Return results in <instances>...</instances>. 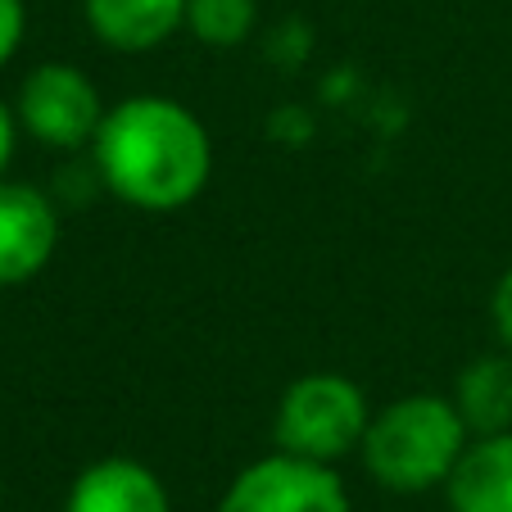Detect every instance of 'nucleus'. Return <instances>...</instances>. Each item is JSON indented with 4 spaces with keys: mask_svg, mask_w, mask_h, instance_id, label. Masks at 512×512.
I'll return each instance as SVG.
<instances>
[{
    "mask_svg": "<svg viewBox=\"0 0 512 512\" xmlns=\"http://www.w3.org/2000/svg\"><path fill=\"white\" fill-rule=\"evenodd\" d=\"M91 168L118 204L141 213H177L213 182V136L191 105L159 91L123 96L109 105Z\"/></svg>",
    "mask_w": 512,
    "mask_h": 512,
    "instance_id": "obj_1",
    "label": "nucleus"
},
{
    "mask_svg": "<svg viewBox=\"0 0 512 512\" xmlns=\"http://www.w3.org/2000/svg\"><path fill=\"white\" fill-rule=\"evenodd\" d=\"M368 422V390L345 372L318 368L281 390L277 408H272V449L336 467L340 458L358 454Z\"/></svg>",
    "mask_w": 512,
    "mask_h": 512,
    "instance_id": "obj_3",
    "label": "nucleus"
},
{
    "mask_svg": "<svg viewBox=\"0 0 512 512\" xmlns=\"http://www.w3.org/2000/svg\"><path fill=\"white\" fill-rule=\"evenodd\" d=\"M467 440H472V426L463 422L454 395L413 390V395H399L390 404L372 408L358 458L381 490L431 494L445 490Z\"/></svg>",
    "mask_w": 512,
    "mask_h": 512,
    "instance_id": "obj_2",
    "label": "nucleus"
},
{
    "mask_svg": "<svg viewBox=\"0 0 512 512\" xmlns=\"http://www.w3.org/2000/svg\"><path fill=\"white\" fill-rule=\"evenodd\" d=\"M64 512H173V499H168L164 476L150 463L109 454L73 476Z\"/></svg>",
    "mask_w": 512,
    "mask_h": 512,
    "instance_id": "obj_7",
    "label": "nucleus"
},
{
    "mask_svg": "<svg viewBox=\"0 0 512 512\" xmlns=\"http://www.w3.org/2000/svg\"><path fill=\"white\" fill-rule=\"evenodd\" d=\"M490 327H494L499 349L512 354V263L499 272V281H494V290H490Z\"/></svg>",
    "mask_w": 512,
    "mask_h": 512,
    "instance_id": "obj_13",
    "label": "nucleus"
},
{
    "mask_svg": "<svg viewBox=\"0 0 512 512\" xmlns=\"http://www.w3.org/2000/svg\"><path fill=\"white\" fill-rule=\"evenodd\" d=\"M449 512H512V426L472 435L445 481Z\"/></svg>",
    "mask_w": 512,
    "mask_h": 512,
    "instance_id": "obj_9",
    "label": "nucleus"
},
{
    "mask_svg": "<svg viewBox=\"0 0 512 512\" xmlns=\"http://www.w3.org/2000/svg\"><path fill=\"white\" fill-rule=\"evenodd\" d=\"M213 512H349V490L331 463L272 449L227 481Z\"/></svg>",
    "mask_w": 512,
    "mask_h": 512,
    "instance_id": "obj_5",
    "label": "nucleus"
},
{
    "mask_svg": "<svg viewBox=\"0 0 512 512\" xmlns=\"http://www.w3.org/2000/svg\"><path fill=\"white\" fill-rule=\"evenodd\" d=\"M19 136L23 127H19V114H14V100L0 96V177H10V164L19 155Z\"/></svg>",
    "mask_w": 512,
    "mask_h": 512,
    "instance_id": "obj_14",
    "label": "nucleus"
},
{
    "mask_svg": "<svg viewBox=\"0 0 512 512\" xmlns=\"http://www.w3.org/2000/svg\"><path fill=\"white\" fill-rule=\"evenodd\" d=\"M28 37V0H0V68H10Z\"/></svg>",
    "mask_w": 512,
    "mask_h": 512,
    "instance_id": "obj_12",
    "label": "nucleus"
},
{
    "mask_svg": "<svg viewBox=\"0 0 512 512\" xmlns=\"http://www.w3.org/2000/svg\"><path fill=\"white\" fill-rule=\"evenodd\" d=\"M449 395H454L463 422L472 426V435L508 431L512 426V354L508 349H494V354H481L476 363H467Z\"/></svg>",
    "mask_w": 512,
    "mask_h": 512,
    "instance_id": "obj_10",
    "label": "nucleus"
},
{
    "mask_svg": "<svg viewBox=\"0 0 512 512\" xmlns=\"http://www.w3.org/2000/svg\"><path fill=\"white\" fill-rule=\"evenodd\" d=\"M0 499H5V490H0Z\"/></svg>",
    "mask_w": 512,
    "mask_h": 512,
    "instance_id": "obj_15",
    "label": "nucleus"
},
{
    "mask_svg": "<svg viewBox=\"0 0 512 512\" xmlns=\"http://www.w3.org/2000/svg\"><path fill=\"white\" fill-rule=\"evenodd\" d=\"M14 114L28 141L73 155V150H91L109 105L87 68L68 64V59H46L23 73Z\"/></svg>",
    "mask_w": 512,
    "mask_h": 512,
    "instance_id": "obj_4",
    "label": "nucleus"
},
{
    "mask_svg": "<svg viewBox=\"0 0 512 512\" xmlns=\"http://www.w3.org/2000/svg\"><path fill=\"white\" fill-rule=\"evenodd\" d=\"M59 250V209L41 186L0 177V290L28 286Z\"/></svg>",
    "mask_w": 512,
    "mask_h": 512,
    "instance_id": "obj_6",
    "label": "nucleus"
},
{
    "mask_svg": "<svg viewBox=\"0 0 512 512\" xmlns=\"http://www.w3.org/2000/svg\"><path fill=\"white\" fill-rule=\"evenodd\" d=\"M82 23L109 55H155L186 32V0H82Z\"/></svg>",
    "mask_w": 512,
    "mask_h": 512,
    "instance_id": "obj_8",
    "label": "nucleus"
},
{
    "mask_svg": "<svg viewBox=\"0 0 512 512\" xmlns=\"http://www.w3.org/2000/svg\"><path fill=\"white\" fill-rule=\"evenodd\" d=\"M259 28V0H186V32L209 50H236Z\"/></svg>",
    "mask_w": 512,
    "mask_h": 512,
    "instance_id": "obj_11",
    "label": "nucleus"
}]
</instances>
